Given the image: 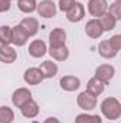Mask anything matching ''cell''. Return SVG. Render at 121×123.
<instances>
[{"label": "cell", "instance_id": "cell-1", "mask_svg": "<svg viewBox=\"0 0 121 123\" xmlns=\"http://www.w3.org/2000/svg\"><path fill=\"white\" fill-rule=\"evenodd\" d=\"M101 113L108 120H117L121 116V105L116 97H107L101 103Z\"/></svg>", "mask_w": 121, "mask_h": 123}, {"label": "cell", "instance_id": "cell-2", "mask_svg": "<svg viewBox=\"0 0 121 123\" xmlns=\"http://www.w3.org/2000/svg\"><path fill=\"white\" fill-rule=\"evenodd\" d=\"M37 13L44 17V19H50V17H54L56 13H57V7H56V3L53 0H41L40 3H37Z\"/></svg>", "mask_w": 121, "mask_h": 123}, {"label": "cell", "instance_id": "cell-3", "mask_svg": "<svg viewBox=\"0 0 121 123\" xmlns=\"http://www.w3.org/2000/svg\"><path fill=\"white\" fill-rule=\"evenodd\" d=\"M114 74H116L114 66H111V64H100V66L95 69L94 77L98 79L100 82H103V83L105 85V83H108V82L114 77Z\"/></svg>", "mask_w": 121, "mask_h": 123}, {"label": "cell", "instance_id": "cell-4", "mask_svg": "<svg viewBox=\"0 0 121 123\" xmlns=\"http://www.w3.org/2000/svg\"><path fill=\"white\" fill-rule=\"evenodd\" d=\"M77 105L83 110H93L97 106V97L90 94L87 90H84L77 96Z\"/></svg>", "mask_w": 121, "mask_h": 123}, {"label": "cell", "instance_id": "cell-5", "mask_svg": "<svg viewBox=\"0 0 121 123\" xmlns=\"http://www.w3.org/2000/svg\"><path fill=\"white\" fill-rule=\"evenodd\" d=\"M84 16H86V9H84L83 3H80V1H76V3L73 4V7L66 13L67 20L71 22V23H78V22H81V20L84 19Z\"/></svg>", "mask_w": 121, "mask_h": 123}, {"label": "cell", "instance_id": "cell-6", "mask_svg": "<svg viewBox=\"0 0 121 123\" xmlns=\"http://www.w3.org/2000/svg\"><path fill=\"white\" fill-rule=\"evenodd\" d=\"M30 100H33L31 92L29 89H26V87H19L17 90H14L13 96H11V102H13V105L16 107H22Z\"/></svg>", "mask_w": 121, "mask_h": 123}, {"label": "cell", "instance_id": "cell-7", "mask_svg": "<svg viewBox=\"0 0 121 123\" xmlns=\"http://www.w3.org/2000/svg\"><path fill=\"white\" fill-rule=\"evenodd\" d=\"M107 0H88V13L95 19H100L104 13H107Z\"/></svg>", "mask_w": 121, "mask_h": 123}, {"label": "cell", "instance_id": "cell-8", "mask_svg": "<svg viewBox=\"0 0 121 123\" xmlns=\"http://www.w3.org/2000/svg\"><path fill=\"white\" fill-rule=\"evenodd\" d=\"M24 82L27 85H31V86H36V85H40L44 77H43V73L38 67H29L26 72H24V76H23Z\"/></svg>", "mask_w": 121, "mask_h": 123}, {"label": "cell", "instance_id": "cell-9", "mask_svg": "<svg viewBox=\"0 0 121 123\" xmlns=\"http://www.w3.org/2000/svg\"><path fill=\"white\" fill-rule=\"evenodd\" d=\"M46 53H47V44H46V42H43L40 39H36V40H33L30 43V46H29V55H30L31 57L40 59Z\"/></svg>", "mask_w": 121, "mask_h": 123}, {"label": "cell", "instance_id": "cell-10", "mask_svg": "<svg viewBox=\"0 0 121 123\" xmlns=\"http://www.w3.org/2000/svg\"><path fill=\"white\" fill-rule=\"evenodd\" d=\"M66 39H67V34L66 30L57 27V29H53L49 34V42H50V47H59V46H64L66 44Z\"/></svg>", "mask_w": 121, "mask_h": 123}, {"label": "cell", "instance_id": "cell-11", "mask_svg": "<svg viewBox=\"0 0 121 123\" xmlns=\"http://www.w3.org/2000/svg\"><path fill=\"white\" fill-rule=\"evenodd\" d=\"M16 59H17V53L10 44H0V62L1 63L10 64V63H14Z\"/></svg>", "mask_w": 121, "mask_h": 123}, {"label": "cell", "instance_id": "cell-12", "mask_svg": "<svg viewBox=\"0 0 121 123\" xmlns=\"http://www.w3.org/2000/svg\"><path fill=\"white\" fill-rule=\"evenodd\" d=\"M24 33L31 37V36H36L37 34V31H38V22H37V19H34V17H24L22 22H20V25H19Z\"/></svg>", "mask_w": 121, "mask_h": 123}, {"label": "cell", "instance_id": "cell-13", "mask_svg": "<svg viewBox=\"0 0 121 123\" xmlns=\"http://www.w3.org/2000/svg\"><path fill=\"white\" fill-rule=\"evenodd\" d=\"M103 33H104V30H103L98 19H91V20L87 22V25H86V34L88 37H91V39H98V37H101Z\"/></svg>", "mask_w": 121, "mask_h": 123}, {"label": "cell", "instance_id": "cell-14", "mask_svg": "<svg viewBox=\"0 0 121 123\" xmlns=\"http://www.w3.org/2000/svg\"><path fill=\"white\" fill-rule=\"evenodd\" d=\"M27 40H29V36L24 33V30L19 25L14 26V27H11V43L14 46L22 47V46H24L27 43Z\"/></svg>", "mask_w": 121, "mask_h": 123}, {"label": "cell", "instance_id": "cell-15", "mask_svg": "<svg viewBox=\"0 0 121 123\" xmlns=\"http://www.w3.org/2000/svg\"><path fill=\"white\" fill-rule=\"evenodd\" d=\"M81 82L76 76H64L60 79V87L66 92H74L80 87Z\"/></svg>", "mask_w": 121, "mask_h": 123}, {"label": "cell", "instance_id": "cell-16", "mask_svg": "<svg viewBox=\"0 0 121 123\" xmlns=\"http://www.w3.org/2000/svg\"><path fill=\"white\" fill-rule=\"evenodd\" d=\"M38 69L41 70L44 79H51V77H54V76L57 74V72H59L57 64H56L54 62H51V60H44L41 64H40Z\"/></svg>", "mask_w": 121, "mask_h": 123}, {"label": "cell", "instance_id": "cell-17", "mask_svg": "<svg viewBox=\"0 0 121 123\" xmlns=\"http://www.w3.org/2000/svg\"><path fill=\"white\" fill-rule=\"evenodd\" d=\"M98 53H100V56L104 57V59H114V57L118 55V52L114 50V47L110 44L108 40L100 42V44H98Z\"/></svg>", "mask_w": 121, "mask_h": 123}, {"label": "cell", "instance_id": "cell-18", "mask_svg": "<svg viewBox=\"0 0 121 123\" xmlns=\"http://www.w3.org/2000/svg\"><path fill=\"white\" fill-rule=\"evenodd\" d=\"M20 110H22V115H23L24 117L33 119V117H36V116L38 115L40 107H38V105H37L34 100H30V102H27L24 106H22Z\"/></svg>", "mask_w": 121, "mask_h": 123}, {"label": "cell", "instance_id": "cell-19", "mask_svg": "<svg viewBox=\"0 0 121 123\" xmlns=\"http://www.w3.org/2000/svg\"><path fill=\"white\" fill-rule=\"evenodd\" d=\"M87 92L93 94V96H100L101 93L104 92V83L103 82H100L98 79H95V77H91L90 80L87 82V89H86Z\"/></svg>", "mask_w": 121, "mask_h": 123}, {"label": "cell", "instance_id": "cell-20", "mask_svg": "<svg viewBox=\"0 0 121 123\" xmlns=\"http://www.w3.org/2000/svg\"><path fill=\"white\" fill-rule=\"evenodd\" d=\"M49 53H50V56L53 59H56V60H59V62L67 60V57L70 55V52H68V49H67L66 44L64 46H59V47H50Z\"/></svg>", "mask_w": 121, "mask_h": 123}, {"label": "cell", "instance_id": "cell-21", "mask_svg": "<svg viewBox=\"0 0 121 123\" xmlns=\"http://www.w3.org/2000/svg\"><path fill=\"white\" fill-rule=\"evenodd\" d=\"M98 20H100V25H101V27H103L104 31L113 30V29L116 27V25H117V20H116L111 14H108V13H104Z\"/></svg>", "mask_w": 121, "mask_h": 123}, {"label": "cell", "instance_id": "cell-22", "mask_svg": "<svg viewBox=\"0 0 121 123\" xmlns=\"http://www.w3.org/2000/svg\"><path fill=\"white\" fill-rule=\"evenodd\" d=\"M17 7L23 13H33L37 9L36 0H17Z\"/></svg>", "mask_w": 121, "mask_h": 123}, {"label": "cell", "instance_id": "cell-23", "mask_svg": "<svg viewBox=\"0 0 121 123\" xmlns=\"http://www.w3.org/2000/svg\"><path fill=\"white\" fill-rule=\"evenodd\" d=\"M74 123H103L101 117L98 115H87V113H81L76 116V122Z\"/></svg>", "mask_w": 121, "mask_h": 123}, {"label": "cell", "instance_id": "cell-24", "mask_svg": "<svg viewBox=\"0 0 121 123\" xmlns=\"http://www.w3.org/2000/svg\"><path fill=\"white\" fill-rule=\"evenodd\" d=\"M14 113L7 106H0V123H13Z\"/></svg>", "mask_w": 121, "mask_h": 123}, {"label": "cell", "instance_id": "cell-25", "mask_svg": "<svg viewBox=\"0 0 121 123\" xmlns=\"http://www.w3.org/2000/svg\"><path fill=\"white\" fill-rule=\"evenodd\" d=\"M11 43V27L0 26V44H10Z\"/></svg>", "mask_w": 121, "mask_h": 123}, {"label": "cell", "instance_id": "cell-26", "mask_svg": "<svg viewBox=\"0 0 121 123\" xmlns=\"http://www.w3.org/2000/svg\"><path fill=\"white\" fill-rule=\"evenodd\" d=\"M107 13L111 14L118 22L121 19V1H114L113 4H110V9H107Z\"/></svg>", "mask_w": 121, "mask_h": 123}, {"label": "cell", "instance_id": "cell-27", "mask_svg": "<svg viewBox=\"0 0 121 123\" xmlns=\"http://www.w3.org/2000/svg\"><path fill=\"white\" fill-rule=\"evenodd\" d=\"M74 3H76V0H59V9H60L61 12L67 13L73 7Z\"/></svg>", "mask_w": 121, "mask_h": 123}, {"label": "cell", "instance_id": "cell-28", "mask_svg": "<svg viewBox=\"0 0 121 123\" xmlns=\"http://www.w3.org/2000/svg\"><path fill=\"white\" fill-rule=\"evenodd\" d=\"M108 42H110V44L114 47L116 52H120V49H121V34H116V36H113Z\"/></svg>", "mask_w": 121, "mask_h": 123}, {"label": "cell", "instance_id": "cell-29", "mask_svg": "<svg viewBox=\"0 0 121 123\" xmlns=\"http://www.w3.org/2000/svg\"><path fill=\"white\" fill-rule=\"evenodd\" d=\"M10 6H11V0H0V13L10 10Z\"/></svg>", "mask_w": 121, "mask_h": 123}, {"label": "cell", "instance_id": "cell-30", "mask_svg": "<svg viewBox=\"0 0 121 123\" xmlns=\"http://www.w3.org/2000/svg\"><path fill=\"white\" fill-rule=\"evenodd\" d=\"M43 123H60V120H59L57 117H53V116H51V117H47Z\"/></svg>", "mask_w": 121, "mask_h": 123}, {"label": "cell", "instance_id": "cell-31", "mask_svg": "<svg viewBox=\"0 0 121 123\" xmlns=\"http://www.w3.org/2000/svg\"><path fill=\"white\" fill-rule=\"evenodd\" d=\"M116 1H121V0H116Z\"/></svg>", "mask_w": 121, "mask_h": 123}, {"label": "cell", "instance_id": "cell-32", "mask_svg": "<svg viewBox=\"0 0 121 123\" xmlns=\"http://www.w3.org/2000/svg\"><path fill=\"white\" fill-rule=\"evenodd\" d=\"M108 123H111V122H108Z\"/></svg>", "mask_w": 121, "mask_h": 123}]
</instances>
